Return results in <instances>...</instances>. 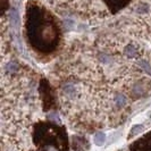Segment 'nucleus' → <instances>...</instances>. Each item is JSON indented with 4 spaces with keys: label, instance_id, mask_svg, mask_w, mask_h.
Returning <instances> with one entry per match:
<instances>
[{
    "label": "nucleus",
    "instance_id": "nucleus-3",
    "mask_svg": "<svg viewBox=\"0 0 151 151\" xmlns=\"http://www.w3.org/2000/svg\"><path fill=\"white\" fill-rule=\"evenodd\" d=\"M72 147L75 151H86L90 148L88 140L80 135H73L72 137Z\"/></svg>",
    "mask_w": 151,
    "mask_h": 151
},
{
    "label": "nucleus",
    "instance_id": "nucleus-4",
    "mask_svg": "<svg viewBox=\"0 0 151 151\" xmlns=\"http://www.w3.org/2000/svg\"><path fill=\"white\" fill-rule=\"evenodd\" d=\"M145 131V126H143V125H141V124H136V125H134L133 127H132V129L129 131V136H127V139H132V137H134L135 135H137V134H140V133H142V132H144Z\"/></svg>",
    "mask_w": 151,
    "mask_h": 151
},
{
    "label": "nucleus",
    "instance_id": "nucleus-5",
    "mask_svg": "<svg viewBox=\"0 0 151 151\" xmlns=\"http://www.w3.org/2000/svg\"><path fill=\"white\" fill-rule=\"evenodd\" d=\"M93 141L97 145H104V143L106 142V134L104 132H98L93 137Z\"/></svg>",
    "mask_w": 151,
    "mask_h": 151
},
{
    "label": "nucleus",
    "instance_id": "nucleus-2",
    "mask_svg": "<svg viewBox=\"0 0 151 151\" xmlns=\"http://www.w3.org/2000/svg\"><path fill=\"white\" fill-rule=\"evenodd\" d=\"M131 0H57L61 7L86 17H105L116 14Z\"/></svg>",
    "mask_w": 151,
    "mask_h": 151
},
{
    "label": "nucleus",
    "instance_id": "nucleus-1",
    "mask_svg": "<svg viewBox=\"0 0 151 151\" xmlns=\"http://www.w3.org/2000/svg\"><path fill=\"white\" fill-rule=\"evenodd\" d=\"M26 32L34 50L51 52L56 49L59 39L56 18L42 5L34 1L26 5Z\"/></svg>",
    "mask_w": 151,
    "mask_h": 151
}]
</instances>
